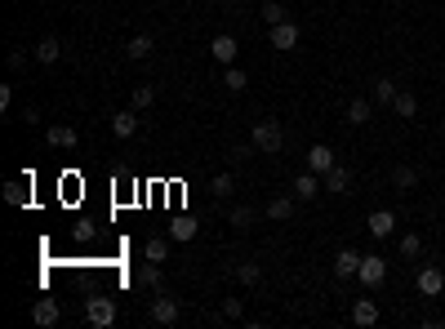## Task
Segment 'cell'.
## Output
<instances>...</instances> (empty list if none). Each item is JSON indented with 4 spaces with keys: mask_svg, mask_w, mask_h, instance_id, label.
I'll use <instances>...</instances> for the list:
<instances>
[{
    "mask_svg": "<svg viewBox=\"0 0 445 329\" xmlns=\"http://www.w3.org/2000/svg\"><path fill=\"white\" fill-rule=\"evenodd\" d=\"M156 103V89L152 85H134V111H147Z\"/></svg>",
    "mask_w": 445,
    "mask_h": 329,
    "instance_id": "f1b7e54d",
    "label": "cell"
},
{
    "mask_svg": "<svg viewBox=\"0 0 445 329\" xmlns=\"http://www.w3.org/2000/svg\"><path fill=\"white\" fill-rule=\"evenodd\" d=\"M31 320H36V325H58V303L54 299H40L36 307H31Z\"/></svg>",
    "mask_w": 445,
    "mask_h": 329,
    "instance_id": "d6986e66",
    "label": "cell"
},
{
    "mask_svg": "<svg viewBox=\"0 0 445 329\" xmlns=\"http://www.w3.org/2000/svg\"><path fill=\"white\" fill-rule=\"evenodd\" d=\"M441 289H445V272L441 267H419V294L423 299H436Z\"/></svg>",
    "mask_w": 445,
    "mask_h": 329,
    "instance_id": "9c48e42d",
    "label": "cell"
},
{
    "mask_svg": "<svg viewBox=\"0 0 445 329\" xmlns=\"http://www.w3.org/2000/svg\"><path fill=\"white\" fill-rule=\"evenodd\" d=\"M138 285H143V289H156V285H160V262L147 258V267L138 272Z\"/></svg>",
    "mask_w": 445,
    "mask_h": 329,
    "instance_id": "484cf974",
    "label": "cell"
},
{
    "mask_svg": "<svg viewBox=\"0 0 445 329\" xmlns=\"http://www.w3.org/2000/svg\"><path fill=\"white\" fill-rule=\"evenodd\" d=\"M356 272H361V254L348 245V250L334 258V276H343V281H348V276H356Z\"/></svg>",
    "mask_w": 445,
    "mask_h": 329,
    "instance_id": "9a60e30c",
    "label": "cell"
},
{
    "mask_svg": "<svg viewBox=\"0 0 445 329\" xmlns=\"http://www.w3.org/2000/svg\"><path fill=\"white\" fill-rule=\"evenodd\" d=\"M254 147H258L263 156H276V152L285 147L281 125H276V121H258V125H254Z\"/></svg>",
    "mask_w": 445,
    "mask_h": 329,
    "instance_id": "6da1fadb",
    "label": "cell"
},
{
    "mask_svg": "<svg viewBox=\"0 0 445 329\" xmlns=\"http://www.w3.org/2000/svg\"><path fill=\"white\" fill-rule=\"evenodd\" d=\"M85 316H89V325L107 329L111 320H116V303H111V299H103V294H98V299H89V303H85Z\"/></svg>",
    "mask_w": 445,
    "mask_h": 329,
    "instance_id": "7a4b0ae2",
    "label": "cell"
},
{
    "mask_svg": "<svg viewBox=\"0 0 445 329\" xmlns=\"http://www.w3.org/2000/svg\"><path fill=\"white\" fill-rule=\"evenodd\" d=\"M419 250H423V236H419V232H405V236H401V254H405V258H414Z\"/></svg>",
    "mask_w": 445,
    "mask_h": 329,
    "instance_id": "836d02e7",
    "label": "cell"
},
{
    "mask_svg": "<svg viewBox=\"0 0 445 329\" xmlns=\"http://www.w3.org/2000/svg\"><path fill=\"white\" fill-rule=\"evenodd\" d=\"M134 129H138L134 107H129V111H116V116H111V134H116V138H134Z\"/></svg>",
    "mask_w": 445,
    "mask_h": 329,
    "instance_id": "2e32d148",
    "label": "cell"
},
{
    "mask_svg": "<svg viewBox=\"0 0 445 329\" xmlns=\"http://www.w3.org/2000/svg\"><path fill=\"white\" fill-rule=\"evenodd\" d=\"M361 281L366 285H383V276H388V262H383V254H361Z\"/></svg>",
    "mask_w": 445,
    "mask_h": 329,
    "instance_id": "277c9868",
    "label": "cell"
},
{
    "mask_svg": "<svg viewBox=\"0 0 445 329\" xmlns=\"http://www.w3.org/2000/svg\"><path fill=\"white\" fill-rule=\"evenodd\" d=\"M392 98H397V85H392L388 76H378V80H374V103H378V107H388Z\"/></svg>",
    "mask_w": 445,
    "mask_h": 329,
    "instance_id": "cb8c5ba5",
    "label": "cell"
},
{
    "mask_svg": "<svg viewBox=\"0 0 445 329\" xmlns=\"http://www.w3.org/2000/svg\"><path fill=\"white\" fill-rule=\"evenodd\" d=\"M223 85L232 89V94H241L245 85H250V80H245V72H241V67H227V72H223Z\"/></svg>",
    "mask_w": 445,
    "mask_h": 329,
    "instance_id": "4dcf8cb0",
    "label": "cell"
},
{
    "mask_svg": "<svg viewBox=\"0 0 445 329\" xmlns=\"http://www.w3.org/2000/svg\"><path fill=\"white\" fill-rule=\"evenodd\" d=\"M334 147H325V143H312V152H307V169L312 174H329V169H334Z\"/></svg>",
    "mask_w": 445,
    "mask_h": 329,
    "instance_id": "8992f818",
    "label": "cell"
},
{
    "mask_svg": "<svg viewBox=\"0 0 445 329\" xmlns=\"http://www.w3.org/2000/svg\"><path fill=\"white\" fill-rule=\"evenodd\" d=\"M209 54H214V62H223V67H232V62H236V54H241V40H236V36H227V31H223V36H214V40H209Z\"/></svg>",
    "mask_w": 445,
    "mask_h": 329,
    "instance_id": "3957f363",
    "label": "cell"
},
{
    "mask_svg": "<svg viewBox=\"0 0 445 329\" xmlns=\"http://www.w3.org/2000/svg\"><path fill=\"white\" fill-rule=\"evenodd\" d=\"M321 191H325L321 174H299V178H294V201H317Z\"/></svg>",
    "mask_w": 445,
    "mask_h": 329,
    "instance_id": "ba28073f",
    "label": "cell"
},
{
    "mask_svg": "<svg viewBox=\"0 0 445 329\" xmlns=\"http://www.w3.org/2000/svg\"><path fill=\"white\" fill-rule=\"evenodd\" d=\"M268 40H272V49H294V45H299V27L285 18V23L268 27Z\"/></svg>",
    "mask_w": 445,
    "mask_h": 329,
    "instance_id": "52a82bcc",
    "label": "cell"
},
{
    "mask_svg": "<svg viewBox=\"0 0 445 329\" xmlns=\"http://www.w3.org/2000/svg\"><path fill=\"white\" fill-rule=\"evenodd\" d=\"M45 143H49V147H58V152H72V147L80 143V134H76V129H72V125H49V134H45Z\"/></svg>",
    "mask_w": 445,
    "mask_h": 329,
    "instance_id": "30bf717a",
    "label": "cell"
},
{
    "mask_svg": "<svg viewBox=\"0 0 445 329\" xmlns=\"http://www.w3.org/2000/svg\"><path fill=\"white\" fill-rule=\"evenodd\" d=\"M268 218L272 223H290L294 218V196H272L268 201Z\"/></svg>",
    "mask_w": 445,
    "mask_h": 329,
    "instance_id": "7c38bea8",
    "label": "cell"
},
{
    "mask_svg": "<svg viewBox=\"0 0 445 329\" xmlns=\"http://www.w3.org/2000/svg\"><path fill=\"white\" fill-rule=\"evenodd\" d=\"M352 320H356V325H374V320H378V307H374L370 299H356V307H352Z\"/></svg>",
    "mask_w": 445,
    "mask_h": 329,
    "instance_id": "44dd1931",
    "label": "cell"
},
{
    "mask_svg": "<svg viewBox=\"0 0 445 329\" xmlns=\"http://www.w3.org/2000/svg\"><path fill=\"white\" fill-rule=\"evenodd\" d=\"M143 254L152 258V262H165V258H170V240H165V236H152V240L143 245Z\"/></svg>",
    "mask_w": 445,
    "mask_h": 329,
    "instance_id": "603a6c76",
    "label": "cell"
},
{
    "mask_svg": "<svg viewBox=\"0 0 445 329\" xmlns=\"http://www.w3.org/2000/svg\"><path fill=\"white\" fill-rule=\"evenodd\" d=\"M419 183V169H410V164H397V169H392V187L397 191H410Z\"/></svg>",
    "mask_w": 445,
    "mask_h": 329,
    "instance_id": "ffe728a7",
    "label": "cell"
},
{
    "mask_svg": "<svg viewBox=\"0 0 445 329\" xmlns=\"http://www.w3.org/2000/svg\"><path fill=\"white\" fill-rule=\"evenodd\" d=\"M9 103H13V89H9V85H0V111H9Z\"/></svg>",
    "mask_w": 445,
    "mask_h": 329,
    "instance_id": "d590c367",
    "label": "cell"
},
{
    "mask_svg": "<svg viewBox=\"0 0 445 329\" xmlns=\"http://www.w3.org/2000/svg\"><path fill=\"white\" fill-rule=\"evenodd\" d=\"M192 236H196V218H187V213H178V218H170V240L187 245Z\"/></svg>",
    "mask_w": 445,
    "mask_h": 329,
    "instance_id": "5bb4252c",
    "label": "cell"
},
{
    "mask_svg": "<svg viewBox=\"0 0 445 329\" xmlns=\"http://www.w3.org/2000/svg\"><path fill=\"white\" fill-rule=\"evenodd\" d=\"M392 107H397V116H401V121H414V116H419V98H414V94H405V89H397Z\"/></svg>",
    "mask_w": 445,
    "mask_h": 329,
    "instance_id": "ac0fdd59",
    "label": "cell"
},
{
    "mask_svg": "<svg viewBox=\"0 0 445 329\" xmlns=\"http://www.w3.org/2000/svg\"><path fill=\"white\" fill-rule=\"evenodd\" d=\"M366 232H370V236H378V240L392 236V232H397V213H392V209H374L370 218H366Z\"/></svg>",
    "mask_w": 445,
    "mask_h": 329,
    "instance_id": "5b68a950",
    "label": "cell"
},
{
    "mask_svg": "<svg viewBox=\"0 0 445 329\" xmlns=\"http://www.w3.org/2000/svg\"><path fill=\"white\" fill-rule=\"evenodd\" d=\"M370 103H366V98H352V103H348V125H366L370 121Z\"/></svg>",
    "mask_w": 445,
    "mask_h": 329,
    "instance_id": "7402d4cb",
    "label": "cell"
},
{
    "mask_svg": "<svg viewBox=\"0 0 445 329\" xmlns=\"http://www.w3.org/2000/svg\"><path fill=\"white\" fill-rule=\"evenodd\" d=\"M5 201L9 205H31V191H23V183H5Z\"/></svg>",
    "mask_w": 445,
    "mask_h": 329,
    "instance_id": "1f68e13d",
    "label": "cell"
},
{
    "mask_svg": "<svg viewBox=\"0 0 445 329\" xmlns=\"http://www.w3.org/2000/svg\"><path fill=\"white\" fill-rule=\"evenodd\" d=\"M290 13H285V5H276V0H268V5H263V23L268 27H276V23H285Z\"/></svg>",
    "mask_w": 445,
    "mask_h": 329,
    "instance_id": "83f0119b",
    "label": "cell"
},
{
    "mask_svg": "<svg viewBox=\"0 0 445 329\" xmlns=\"http://www.w3.org/2000/svg\"><path fill=\"white\" fill-rule=\"evenodd\" d=\"M152 320H156V325H174V320H178V303L170 299V294L152 299Z\"/></svg>",
    "mask_w": 445,
    "mask_h": 329,
    "instance_id": "8fae6325",
    "label": "cell"
},
{
    "mask_svg": "<svg viewBox=\"0 0 445 329\" xmlns=\"http://www.w3.org/2000/svg\"><path fill=\"white\" fill-rule=\"evenodd\" d=\"M441 134H445V121H441Z\"/></svg>",
    "mask_w": 445,
    "mask_h": 329,
    "instance_id": "8d00e7d4",
    "label": "cell"
},
{
    "mask_svg": "<svg viewBox=\"0 0 445 329\" xmlns=\"http://www.w3.org/2000/svg\"><path fill=\"white\" fill-rule=\"evenodd\" d=\"M321 183H325V191H348V183H352V169H348V164H334L329 174H321Z\"/></svg>",
    "mask_w": 445,
    "mask_h": 329,
    "instance_id": "4fadbf2b",
    "label": "cell"
},
{
    "mask_svg": "<svg viewBox=\"0 0 445 329\" xmlns=\"http://www.w3.org/2000/svg\"><path fill=\"white\" fill-rule=\"evenodd\" d=\"M223 316L227 320H241V299H223Z\"/></svg>",
    "mask_w": 445,
    "mask_h": 329,
    "instance_id": "e575fe53",
    "label": "cell"
},
{
    "mask_svg": "<svg viewBox=\"0 0 445 329\" xmlns=\"http://www.w3.org/2000/svg\"><path fill=\"white\" fill-rule=\"evenodd\" d=\"M227 223H232V227H250L254 223V209L250 205H236L232 213H227Z\"/></svg>",
    "mask_w": 445,
    "mask_h": 329,
    "instance_id": "d6a6232c",
    "label": "cell"
},
{
    "mask_svg": "<svg viewBox=\"0 0 445 329\" xmlns=\"http://www.w3.org/2000/svg\"><path fill=\"white\" fill-rule=\"evenodd\" d=\"M236 276H241V285H258L263 281V267H258V262H241Z\"/></svg>",
    "mask_w": 445,
    "mask_h": 329,
    "instance_id": "f546056e",
    "label": "cell"
},
{
    "mask_svg": "<svg viewBox=\"0 0 445 329\" xmlns=\"http://www.w3.org/2000/svg\"><path fill=\"white\" fill-rule=\"evenodd\" d=\"M31 54H36L40 62H58V58H62V45H58V36H40Z\"/></svg>",
    "mask_w": 445,
    "mask_h": 329,
    "instance_id": "e0dca14e",
    "label": "cell"
},
{
    "mask_svg": "<svg viewBox=\"0 0 445 329\" xmlns=\"http://www.w3.org/2000/svg\"><path fill=\"white\" fill-rule=\"evenodd\" d=\"M125 54L134 58V62H143L147 54H152V36H134V40H129V49H125Z\"/></svg>",
    "mask_w": 445,
    "mask_h": 329,
    "instance_id": "4316f807",
    "label": "cell"
},
{
    "mask_svg": "<svg viewBox=\"0 0 445 329\" xmlns=\"http://www.w3.org/2000/svg\"><path fill=\"white\" fill-rule=\"evenodd\" d=\"M232 191H236V178H232V174H219V178L209 183V196H219V201H227Z\"/></svg>",
    "mask_w": 445,
    "mask_h": 329,
    "instance_id": "d4e9b609",
    "label": "cell"
}]
</instances>
